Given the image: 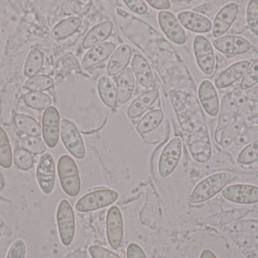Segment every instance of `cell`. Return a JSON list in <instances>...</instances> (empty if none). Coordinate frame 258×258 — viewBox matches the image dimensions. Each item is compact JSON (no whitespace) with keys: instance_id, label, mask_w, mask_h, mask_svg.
I'll return each instance as SVG.
<instances>
[{"instance_id":"35","label":"cell","mask_w":258,"mask_h":258,"mask_svg":"<svg viewBox=\"0 0 258 258\" xmlns=\"http://www.w3.org/2000/svg\"><path fill=\"white\" fill-rule=\"evenodd\" d=\"M235 95L236 101V118H239L247 127H251L254 114L249 101L244 95Z\"/></svg>"},{"instance_id":"18","label":"cell","mask_w":258,"mask_h":258,"mask_svg":"<svg viewBox=\"0 0 258 258\" xmlns=\"http://www.w3.org/2000/svg\"><path fill=\"white\" fill-rule=\"evenodd\" d=\"M250 65L251 62L247 60L233 63L218 74L215 80V86L218 89H224L239 81L245 75Z\"/></svg>"},{"instance_id":"43","label":"cell","mask_w":258,"mask_h":258,"mask_svg":"<svg viewBox=\"0 0 258 258\" xmlns=\"http://www.w3.org/2000/svg\"><path fill=\"white\" fill-rule=\"evenodd\" d=\"M247 22L253 33L258 36V1L251 0L248 3L246 12Z\"/></svg>"},{"instance_id":"29","label":"cell","mask_w":258,"mask_h":258,"mask_svg":"<svg viewBox=\"0 0 258 258\" xmlns=\"http://www.w3.org/2000/svg\"><path fill=\"white\" fill-rule=\"evenodd\" d=\"M163 119L164 112L162 110L151 111L140 120L137 124V131L141 134L151 133L160 125Z\"/></svg>"},{"instance_id":"50","label":"cell","mask_w":258,"mask_h":258,"mask_svg":"<svg viewBox=\"0 0 258 258\" xmlns=\"http://www.w3.org/2000/svg\"><path fill=\"white\" fill-rule=\"evenodd\" d=\"M244 96L248 101L258 103V87L251 88V89H248V90L245 91Z\"/></svg>"},{"instance_id":"6","label":"cell","mask_w":258,"mask_h":258,"mask_svg":"<svg viewBox=\"0 0 258 258\" xmlns=\"http://www.w3.org/2000/svg\"><path fill=\"white\" fill-rule=\"evenodd\" d=\"M183 141L180 137H174L165 145L159 157L158 171L162 178L171 175L178 165L182 154Z\"/></svg>"},{"instance_id":"48","label":"cell","mask_w":258,"mask_h":258,"mask_svg":"<svg viewBox=\"0 0 258 258\" xmlns=\"http://www.w3.org/2000/svg\"><path fill=\"white\" fill-rule=\"evenodd\" d=\"M126 254L127 258H147L142 248L136 243L129 244Z\"/></svg>"},{"instance_id":"47","label":"cell","mask_w":258,"mask_h":258,"mask_svg":"<svg viewBox=\"0 0 258 258\" xmlns=\"http://www.w3.org/2000/svg\"><path fill=\"white\" fill-rule=\"evenodd\" d=\"M26 246L22 240H17L12 244L6 258H25Z\"/></svg>"},{"instance_id":"25","label":"cell","mask_w":258,"mask_h":258,"mask_svg":"<svg viewBox=\"0 0 258 258\" xmlns=\"http://www.w3.org/2000/svg\"><path fill=\"white\" fill-rule=\"evenodd\" d=\"M132 68L138 83L146 89H150L153 85V74L145 58L135 55L132 59Z\"/></svg>"},{"instance_id":"17","label":"cell","mask_w":258,"mask_h":258,"mask_svg":"<svg viewBox=\"0 0 258 258\" xmlns=\"http://www.w3.org/2000/svg\"><path fill=\"white\" fill-rule=\"evenodd\" d=\"M198 97L203 110L209 116H218L220 109L219 97L212 82L208 80L201 82L199 86Z\"/></svg>"},{"instance_id":"14","label":"cell","mask_w":258,"mask_h":258,"mask_svg":"<svg viewBox=\"0 0 258 258\" xmlns=\"http://www.w3.org/2000/svg\"><path fill=\"white\" fill-rule=\"evenodd\" d=\"M239 6L236 3L225 5L217 13L212 22V36L215 39L224 36L236 21L239 14Z\"/></svg>"},{"instance_id":"36","label":"cell","mask_w":258,"mask_h":258,"mask_svg":"<svg viewBox=\"0 0 258 258\" xmlns=\"http://www.w3.org/2000/svg\"><path fill=\"white\" fill-rule=\"evenodd\" d=\"M24 88L30 92H42L54 86V80L46 75H36L26 80Z\"/></svg>"},{"instance_id":"16","label":"cell","mask_w":258,"mask_h":258,"mask_svg":"<svg viewBox=\"0 0 258 258\" xmlns=\"http://www.w3.org/2000/svg\"><path fill=\"white\" fill-rule=\"evenodd\" d=\"M236 116V95L232 92H228L223 96L220 104L218 126L215 133V139L218 143H219L221 133L234 121Z\"/></svg>"},{"instance_id":"22","label":"cell","mask_w":258,"mask_h":258,"mask_svg":"<svg viewBox=\"0 0 258 258\" xmlns=\"http://www.w3.org/2000/svg\"><path fill=\"white\" fill-rule=\"evenodd\" d=\"M113 30V24L111 21H104L97 24L89 30L83 39V48H92L103 43L108 39Z\"/></svg>"},{"instance_id":"53","label":"cell","mask_w":258,"mask_h":258,"mask_svg":"<svg viewBox=\"0 0 258 258\" xmlns=\"http://www.w3.org/2000/svg\"><path fill=\"white\" fill-rule=\"evenodd\" d=\"M251 126H258V113L255 114L253 116L252 121H251Z\"/></svg>"},{"instance_id":"26","label":"cell","mask_w":258,"mask_h":258,"mask_svg":"<svg viewBox=\"0 0 258 258\" xmlns=\"http://www.w3.org/2000/svg\"><path fill=\"white\" fill-rule=\"evenodd\" d=\"M82 24V20L77 17H70L57 23L51 30V37L55 40H63L75 33Z\"/></svg>"},{"instance_id":"4","label":"cell","mask_w":258,"mask_h":258,"mask_svg":"<svg viewBox=\"0 0 258 258\" xmlns=\"http://www.w3.org/2000/svg\"><path fill=\"white\" fill-rule=\"evenodd\" d=\"M119 198V193L113 189H105L86 194L76 204L77 212H93L113 204Z\"/></svg>"},{"instance_id":"38","label":"cell","mask_w":258,"mask_h":258,"mask_svg":"<svg viewBox=\"0 0 258 258\" xmlns=\"http://www.w3.org/2000/svg\"><path fill=\"white\" fill-rule=\"evenodd\" d=\"M13 162L18 169L24 171L31 169L34 165L33 154L21 147L14 151Z\"/></svg>"},{"instance_id":"40","label":"cell","mask_w":258,"mask_h":258,"mask_svg":"<svg viewBox=\"0 0 258 258\" xmlns=\"http://www.w3.org/2000/svg\"><path fill=\"white\" fill-rule=\"evenodd\" d=\"M258 83V59L251 64L248 71L242 78L240 83L241 90L247 91L254 87Z\"/></svg>"},{"instance_id":"20","label":"cell","mask_w":258,"mask_h":258,"mask_svg":"<svg viewBox=\"0 0 258 258\" xmlns=\"http://www.w3.org/2000/svg\"><path fill=\"white\" fill-rule=\"evenodd\" d=\"M115 49H116L115 44L109 42H103L100 45L93 47L85 55L82 62V67L83 69L88 70L99 65L100 63L108 59L110 55L114 53Z\"/></svg>"},{"instance_id":"21","label":"cell","mask_w":258,"mask_h":258,"mask_svg":"<svg viewBox=\"0 0 258 258\" xmlns=\"http://www.w3.org/2000/svg\"><path fill=\"white\" fill-rule=\"evenodd\" d=\"M159 96L158 89H151L141 93L130 105L127 115L131 119L139 118L150 109Z\"/></svg>"},{"instance_id":"46","label":"cell","mask_w":258,"mask_h":258,"mask_svg":"<svg viewBox=\"0 0 258 258\" xmlns=\"http://www.w3.org/2000/svg\"><path fill=\"white\" fill-rule=\"evenodd\" d=\"M125 6L138 15H146L148 12V6L144 0H125Z\"/></svg>"},{"instance_id":"27","label":"cell","mask_w":258,"mask_h":258,"mask_svg":"<svg viewBox=\"0 0 258 258\" xmlns=\"http://www.w3.org/2000/svg\"><path fill=\"white\" fill-rule=\"evenodd\" d=\"M98 89L101 101L105 106L110 109L117 107L116 88L110 78L101 77L98 80Z\"/></svg>"},{"instance_id":"19","label":"cell","mask_w":258,"mask_h":258,"mask_svg":"<svg viewBox=\"0 0 258 258\" xmlns=\"http://www.w3.org/2000/svg\"><path fill=\"white\" fill-rule=\"evenodd\" d=\"M181 26L186 30L197 33H206L212 31V21L207 17L191 11L181 12L177 15Z\"/></svg>"},{"instance_id":"33","label":"cell","mask_w":258,"mask_h":258,"mask_svg":"<svg viewBox=\"0 0 258 258\" xmlns=\"http://www.w3.org/2000/svg\"><path fill=\"white\" fill-rule=\"evenodd\" d=\"M244 126L245 125L236 116L234 121L221 133V139L218 144L222 147H228L231 145L242 133Z\"/></svg>"},{"instance_id":"49","label":"cell","mask_w":258,"mask_h":258,"mask_svg":"<svg viewBox=\"0 0 258 258\" xmlns=\"http://www.w3.org/2000/svg\"><path fill=\"white\" fill-rule=\"evenodd\" d=\"M147 3L151 7L158 10H168L171 7V2L168 0H148Z\"/></svg>"},{"instance_id":"37","label":"cell","mask_w":258,"mask_h":258,"mask_svg":"<svg viewBox=\"0 0 258 258\" xmlns=\"http://www.w3.org/2000/svg\"><path fill=\"white\" fill-rule=\"evenodd\" d=\"M20 146L32 154H42L46 151L45 142L38 136H26L21 138Z\"/></svg>"},{"instance_id":"3","label":"cell","mask_w":258,"mask_h":258,"mask_svg":"<svg viewBox=\"0 0 258 258\" xmlns=\"http://www.w3.org/2000/svg\"><path fill=\"white\" fill-rule=\"evenodd\" d=\"M57 174L63 192L71 197H76L81 189V180L78 167L72 158L63 154L57 162Z\"/></svg>"},{"instance_id":"11","label":"cell","mask_w":258,"mask_h":258,"mask_svg":"<svg viewBox=\"0 0 258 258\" xmlns=\"http://www.w3.org/2000/svg\"><path fill=\"white\" fill-rule=\"evenodd\" d=\"M222 196L235 204H255L258 202V186L250 184L231 185L223 189Z\"/></svg>"},{"instance_id":"28","label":"cell","mask_w":258,"mask_h":258,"mask_svg":"<svg viewBox=\"0 0 258 258\" xmlns=\"http://www.w3.org/2000/svg\"><path fill=\"white\" fill-rule=\"evenodd\" d=\"M15 127L26 136H38L42 135L40 124L30 116L24 114H17L14 118Z\"/></svg>"},{"instance_id":"44","label":"cell","mask_w":258,"mask_h":258,"mask_svg":"<svg viewBox=\"0 0 258 258\" xmlns=\"http://www.w3.org/2000/svg\"><path fill=\"white\" fill-rule=\"evenodd\" d=\"M256 141H258V126H251L242 131L234 142L236 145H243Z\"/></svg>"},{"instance_id":"7","label":"cell","mask_w":258,"mask_h":258,"mask_svg":"<svg viewBox=\"0 0 258 258\" xmlns=\"http://www.w3.org/2000/svg\"><path fill=\"white\" fill-rule=\"evenodd\" d=\"M194 51L202 72L207 76L212 75L216 68V58L210 41L203 35H197L194 40Z\"/></svg>"},{"instance_id":"45","label":"cell","mask_w":258,"mask_h":258,"mask_svg":"<svg viewBox=\"0 0 258 258\" xmlns=\"http://www.w3.org/2000/svg\"><path fill=\"white\" fill-rule=\"evenodd\" d=\"M89 252L92 258H121L116 253L99 245H91Z\"/></svg>"},{"instance_id":"10","label":"cell","mask_w":258,"mask_h":258,"mask_svg":"<svg viewBox=\"0 0 258 258\" xmlns=\"http://www.w3.org/2000/svg\"><path fill=\"white\" fill-rule=\"evenodd\" d=\"M36 179L45 195L52 192L55 184L56 170L54 159L50 153H45L39 159L36 168Z\"/></svg>"},{"instance_id":"39","label":"cell","mask_w":258,"mask_h":258,"mask_svg":"<svg viewBox=\"0 0 258 258\" xmlns=\"http://www.w3.org/2000/svg\"><path fill=\"white\" fill-rule=\"evenodd\" d=\"M229 236L240 248L258 247V236L255 233H230Z\"/></svg>"},{"instance_id":"42","label":"cell","mask_w":258,"mask_h":258,"mask_svg":"<svg viewBox=\"0 0 258 258\" xmlns=\"http://www.w3.org/2000/svg\"><path fill=\"white\" fill-rule=\"evenodd\" d=\"M230 233H258L257 220H243L230 224L228 227Z\"/></svg>"},{"instance_id":"23","label":"cell","mask_w":258,"mask_h":258,"mask_svg":"<svg viewBox=\"0 0 258 258\" xmlns=\"http://www.w3.org/2000/svg\"><path fill=\"white\" fill-rule=\"evenodd\" d=\"M135 80L133 72L129 68H125L118 76L116 80L117 100L120 104L128 102L133 95Z\"/></svg>"},{"instance_id":"1","label":"cell","mask_w":258,"mask_h":258,"mask_svg":"<svg viewBox=\"0 0 258 258\" xmlns=\"http://www.w3.org/2000/svg\"><path fill=\"white\" fill-rule=\"evenodd\" d=\"M169 96L191 156L199 163L208 162L212 157V142L197 98L180 89L170 91Z\"/></svg>"},{"instance_id":"30","label":"cell","mask_w":258,"mask_h":258,"mask_svg":"<svg viewBox=\"0 0 258 258\" xmlns=\"http://www.w3.org/2000/svg\"><path fill=\"white\" fill-rule=\"evenodd\" d=\"M249 213V209H231V210L226 211V212L214 215L211 218L209 221L214 225L216 226L230 225L233 223L241 221L242 218L246 217Z\"/></svg>"},{"instance_id":"52","label":"cell","mask_w":258,"mask_h":258,"mask_svg":"<svg viewBox=\"0 0 258 258\" xmlns=\"http://www.w3.org/2000/svg\"><path fill=\"white\" fill-rule=\"evenodd\" d=\"M200 258H217V257L211 250L205 249L204 251L202 252Z\"/></svg>"},{"instance_id":"9","label":"cell","mask_w":258,"mask_h":258,"mask_svg":"<svg viewBox=\"0 0 258 258\" xmlns=\"http://www.w3.org/2000/svg\"><path fill=\"white\" fill-rule=\"evenodd\" d=\"M60 118L58 111L54 106L47 108L42 119V133L47 146L53 148L58 143Z\"/></svg>"},{"instance_id":"5","label":"cell","mask_w":258,"mask_h":258,"mask_svg":"<svg viewBox=\"0 0 258 258\" xmlns=\"http://www.w3.org/2000/svg\"><path fill=\"white\" fill-rule=\"evenodd\" d=\"M56 218L60 241L64 246H69L74 240L76 223L74 209L68 200L60 201Z\"/></svg>"},{"instance_id":"8","label":"cell","mask_w":258,"mask_h":258,"mask_svg":"<svg viewBox=\"0 0 258 258\" xmlns=\"http://www.w3.org/2000/svg\"><path fill=\"white\" fill-rule=\"evenodd\" d=\"M60 135L65 148L77 159L86 156V148L83 138L76 124L68 119L60 121Z\"/></svg>"},{"instance_id":"24","label":"cell","mask_w":258,"mask_h":258,"mask_svg":"<svg viewBox=\"0 0 258 258\" xmlns=\"http://www.w3.org/2000/svg\"><path fill=\"white\" fill-rule=\"evenodd\" d=\"M132 58V49L127 44L118 47L107 64V74L115 76L127 68Z\"/></svg>"},{"instance_id":"31","label":"cell","mask_w":258,"mask_h":258,"mask_svg":"<svg viewBox=\"0 0 258 258\" xmlns=\"http://www.w3.org/2000/svg\"><path fill=\"white\" fill-rule=\"evenodd\" d=\"M43 53L39 48H33L29 53L24 65V75L32 77L36 76L43 66Z\"/></svg>"},{"instance_id":"13","label":"cell","mask_w":258,"mask_h":258,"mask_svg":"<svg viewBox=\"0 0 258 258\" xmlns=\"http://www.w3.org/2000/svg\"><path fill=\"white\" fill-rule=\"evenodd\" d=\"M106 231L110 247L117 250L122 244L124 236L123 220L117 206H112L107 212Z\"/></svg>"},{"instance_id":"32","label":"cell","mask_w":258,"mask_h":258,"mask_svg":"<svg viewBox=\"0 0 258 258\" xmlns=\"http://www.w3.org/2000/svg\"><path fill=\"white\" fill-rule=\"evenodd\" d=\"M23 98L28 107L36 110L46 109L52 104L51 97L42 92H27Z\"/></svg>"},{"instance_id":"51","label":"cell","mask_w":258,"mask_h":258,"mask_svg":"<svg viewBox=\"0 0 258 258\" xmlns=\"http://www.w3.org/2000/svg\"><path fill=\"white\" fill-rule=\"evenodd\" d=\"M242 251L247 258H258V247L242 248Z\"/></svg>"},{"instance_id":"12","label":"cell","mask_w":258,"mask_h":258,"mask_svg":"<svg viewBox=\"0 0 258 258\" xmlns=\"http://www.w3.org/2000/svg\"><path fill=\"white\" fill-rule=\"evenodd\" d=\"M158 21L161 30L170 40L177 45L186 43V33L174 14L168 11H161L158 14Z\"/></svg>"},{"instance_id":"34","label":"cell","mask_w":258,"mask_h":258,"mask_svg":"<svg viewBox=\"0 0 258 258\" xmlns=\"http://www.w3.org/2000/svg\"><path fill=\"white\" fill-rule=\"evenodd\" d=\"M13 162V154L9 136L3 127H0V166L10 168Z\"/></svg>"},{"instance_id":"15","label":"cell","mask_w":258,"mask_h":258,"mask_svg":"<svg viewBox=\"0 0 258 258\" xmlns=\"http://www.w3.org/2000/svg\"><path fill=\"white\" fill-rule=\"evenodd\" d=\"M213 45L220 53L229 56L245 54L252 48L248 39L236 35H226L215 39Z\"/></svg>"},{"instance_id":"2","label":"cell","mask_w":258,"mask_h":258,"mask_svg":"<svg viewBox=\"0 0 258 258\" xmlns=\"http://www.w3.org/2000/svg\"><path fill=\"white\" fill-rule=\"evenodd\" d=\"M231 179L232 174L229 172L217 173L206 177L192 189L189 195V202L198 204L209 201L221 192Z\"/></svg>"},{"instance_id":"41","label":"cell","mask_w":258,"mask_h":258,"mask_svg":"<svg viewBox=\"0 0 258 258\" xmlns=\"http://www.w3.org/2000/svg\"><path fill=\"white\" fill-rule=\"evenodd\" d=\"M258 161V141L248 144L239 153L238 162L242 165H248Z\"/></svg>"}]
</instances>
